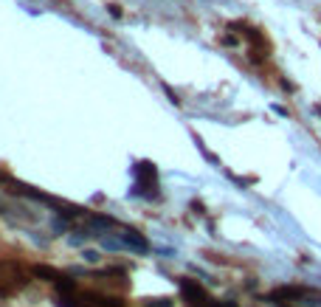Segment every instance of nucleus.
<instances>
[{"mask_svg": "<svg viewBox=\"0 0 321 307\" xmlns=\"http://www.w3.org/2000/svg\"><path fill=\"white\" fill-rule=\"evenodd\" d=\"M26 282H29V279H26V273H23L20 265L0 262V293H9V290H15V287H23Z\"/></svg>", "mask_w": 321, "mask_h": 307, "instance_id": "1", "label": "nucleus"}, {"mask_svg": "<svg viewBox=\"0 0 321 307\" xmlns=\"http://www.w3.org/2000/svg\"><path fill=\"white\" fill-rule=\"evenodd\" d=\"M180 293H183V299L189 301V304H194V307H217L206 296V290H203L197 282H192V279H180Z\"/></svg>", "mask_w": 321, "mask_h": 307, "instance_id": "2", "label": "nucleus"}, {"mask_svg": "<svg viewBox=\"0 0 321 307\" xmlns=\"http://www.w3.org/2000/svg\"><path fill=\"white\" fill-rule=\"evenodd\" d=\"M82 301L90 307H124L122 299H113V296H101V293H82Z\"/></svg>", "mask_w": 321, "mask_h": 307, "instance_id": "3", "label": "nucleus"}, {"mask_svg": "<svg viewBox=\"0 0 321 307\" xmlns=\"http://www.w3.org/2000/svg\"><path fill=\"white\" fill-rule=\"evenodd\" d=\"M31 273H34L37 279H45V282H54V285H57L59 279H62V273H59L57 268H51V265H34V268H31Z\"/></svg>", "mask_w": 321, "mask_h": 307, "instance_id": "4", "label": "nucleus"}, {"mask_svg": "<svg viewBox=\"0 0 321 307\" xmlns=\"http://www.w3.org/2000/svg\"><path fill=\"white\" fill-rule=\"evenodd\" d=\"M307 296L304 287H279V290L271 293V301H285V299H301Z\"/></svg>", "mask_w": 321, "mask_h": 307, "instance_id": "5", "label": "nucleus"}, {"mask_svg": "<svg viewBox=\"0 0 321 307\" xmlns=\"http://www.w3.org/2000/svg\"><path fill=\"white\" fill-rule=\"evenodd\" d=\"M147 307H172L169 299H155V301H147Z\"/></svg>", "mask_w": 321, "mask_h": 307, "instance_id": "6", "label": "nucleus"}, {"mask_svg": "<svg viewBox=\"0 0 321 307\" xmlns=\"http://www.w3.org/2000/svg\"><path fill=\"white\" fill-rule=\"evenodd\" d=\"M315 110H318V113H321V105H315Z\"/></svg>", "mask_w": 321, "mask_h": 307, "instance_id": "7", "label": "nucleus"}]
</instances>
